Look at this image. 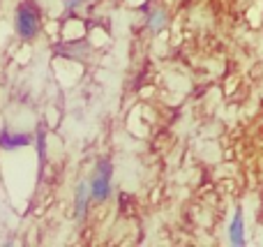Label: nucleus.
Returning <instances> with one entry per match:
<instances>
[{
  "mask_svg": "<svg viewBox=\"0 0 263 247\" xmlns=\"http://www.w3.org/2000/svg\"><path fill=\"white\" fill-rule=\"evenodd\" d=\"M37 155H40V160L46 157V132H44V127L37 129Z\"/></svg>",
  "mask_w": 263,
  "mask_h": 247,
  "instance_id": "0eeeda50",
  "label": "nucleus"
},
{
  "mask_svg": "<svg viewBox=\"0 0 263 247\" xmlns=\"http://www.w3.org/2000/svg\"><path fill=\"white\" fill-rule=\"evenodd\" d=\"M32 137L26 132H9L7 127H3L0 132V148L3 150H16V148H26L30 146Z\"/></svg>",
  "mask_w": 263,
  "mask_h": 247,
  "instance_id": "7ed1b4c3",
  "label": "nucleus"
},
{
  "mask_svg": "<svg viewBox=\"0 0 263 247\" xmlns=\"http://www.w3.org/2000/svg\"><path fill=\"white\" fill-rule=\"evenodd\" d=\"M81 3H83V0H67V3H65V5H67V9H77Z\"/></svg>",
  "mask_w": 263,
  "mask_h": 247,
  "instance_id": "6e6552de",
  "label": "nucleus"
},
{
  "mask_svg": "<svg viewBox=\"0 0 263 247\" xmlns=\"http://www.w3.org/2000/svg\"><path fill=\"white\" fill-rule=\"evenodd\" d=\"M92 201L90 197V185H79L77 189V199H74V215H77V220H83L86 217V211H88V203Z\"/></svg>",
  "mask_w": 263,
  "mask_h": 247,
  "instance_id": "20e7f679",
  "label": "nucleus"
},
{
  "mask_svg": "<svg viewBox=\"0 0 263 247\" xmlns=\"http://www.w3.org/2000/svg\"><path fill=\"white\" fill-rule=\"evenodd\" d=\"M164 26H166V12H164L162 7L150 9V16H148V28H150V30L159 32Z\"/></svg>",
  "mask_w": 263,
  "mask_h": 247,
  "instance_id": "423d86ee",
  "label": "nucleus"
},
{
  "mask_svg": "<svg viewBox=\"0 0 263 247\" xmlns=\"http://www.w3.org/2000/svg\"><path fill=\"white\" fill-rule=\"evenodd\" d=\"M229 238L233 245H245V220H242V211H236L231 222V229H229Z\"/></svg>",
  "mask_w": 263,
  "mask_h": 247,
  "instance_id": "39448f33",
  "label": "nucleus"
},
{
  "mask_svg": "<svg viewBox=\"0 0 263 247\" xmlns=\"http://www.w3.org/2000/svg\"><path fill=\"white\" fill-rule=\"evenodd\" d=\"M40 7L32 0H23L18 3L16 14H14V30L21 40H35L40 35Z\"/></svg>",
  "mask_w": 263,
  "mask_h": 247,
  "instance_id": "f257e3e1",
  "label": "nucleus"
},
{
  "mask_svg": "<svg viewBox=\"0 0 263 247\" xmlns=\"http://www.w3.org/2000/svg\"><path fill=\"white\" fill-rule=\"evenodd\" d=\"M111 176H114V164L109 160H102L95 169V176L90 180V197L92 201H106L111 197Z\"/></svg>",
  "mask_w": 263,
  "mask_h": 247,
  "instance_id": "f03ea898",
  "label": "nucleus"
}]
</instances>
